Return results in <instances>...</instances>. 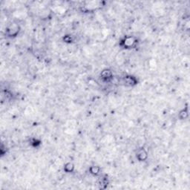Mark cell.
I'll return each mask as SVG.
<instances>
[{
  "label": "cell",
  "mask_w": 190,
  "mask_h": 190,
  "mask_svg": "<svg viewBox=\"0 0 190 190\" xmlns=\"http://www.w3.org/2000/svg\"><path fill=\"white\" fill-rule=\"evenodd\" d=\"M137 39L132 36H127L120 41V45L123 49H132L137 45Z\"/></svg>",
  "instance_id": "cell-1"
},
{
  "label": "cell",
  "mask_w": 190,
  "mask_h": 190,
  "mask_svg": "<svg viewBox=\"0 0 190 190\" xmlns=\"http://www.w3.org/2000/svg\"><path fill=\"white\" fill-rule=\"evenodd\" d=\"M123 83L128 87H134L138 83V80L132 75H125L122 79Z\"/></svg>",
  "instance_id": "cell-2"
},
{
  "label": "cell",
  "mask_w": 190,
  "mask_h": 190,
  "mask_svg": "<svg viewBox=\"0 0 190 190\" xmlns=\"http://www.w3.org/2000/svg\"><path fill=\"white\" fill-rule=\"evenodd\" d=\"M20 30V28L18 25L13 24L11 25L8 28L6 29V33L10 37H15L18 35Z\"/></svg>",
  "instance_id": "cell-3"
},
{
  "label": "cell",
  "mask_w": 190,
  "mask_h": 190,
  "mask_svg": "<svg viewBox=\"0 0 190 190\" xmlns=\"http://www.w3.org/2000/svg\"><path fill=\"white\" fill-rule=\"evenodd\" d=\"M100 78L103 82H110L113 79V73L109 68L103 70L100 73Z\"/></svg>",
  "instance_id": "cell-4"
},
{
  "label": "cell",
  "mask_w": 190,
  "mask_h": 190,
  "mask_svg": "<svg viewBox=\"0 0 190 190\" xmlns=\"http://www.w3.org/2000/svg\"><path fill=\"white\" fill-rule=\"evenodd\" d=\"M136 157L139 161H146L148 158V152L144 148H140L137 150Z\"/></svg>",
  "instance_id": "cell-5"
},
{
  "label": "cell",
  "mask_w": 190,
  "mask_h": 190,
  "mask_svg": "<svg viewBox=\"0 0 190 190\" xmlns=\"http://www.w3.org/2000/svg\"><path fill=\"white\" fill-rule=\"evenodd\" d=\"M109 179L106 176L105 177H101V178H100L98 181V185L100 189H105L108 187V185H109Z\"/></svg>",
  "instance_id": "cell-6"
},
{
  "label": "cell",
  "mask_w": 190,
  "mask_h": 190,
  "mask_svg": "<svg viewBox=\"0 0 190 190\" xmlns=\"http://www.w3.org/2000/svg\"><path fill=\"white\" fill-rule=\"evenodd\" d=\"M100 168L98 166H91L89 168V172L94 176H97L100 173Z\"/></svg>",
  "instance_id": "cell-7"
},
{
  "label": "cell",
  "mask_w": 190,
  "mask_h": 190,
  "mask_svg": "<svg viewBox=\"0 0 190 190\" xmlns=\"http://www.w3.org/2000/svg\"><path fill=\"white\" fill-rule=\"evenodd\" d=\"M179 117L181 120H185L188 117L189 113H188V108L186 107L185 109H182L179 113Z\"/></svg>",
  "instance_id": "cell-8"
},
{
  "label": "cell",
  "mask_w": 190,
  "mask_h": 190,
  "mask_svg": "<svg viewBox=\"0 0 190 190\" xmlns=\"http://www.w3.org/2000/svg\"><path fill=\"white\" fill-rule=\"evenodd\" d=\"M64 170L67 173H71L74 170V165L72 163H67L64 166Z\"/></svg>",
  "instance_id": "cell-9"
},
{
  "label": "cell",
  "mask_w": 190,
  "mask_h": 190,
  "mask_svg": "<svg viewBox=\"0 0 190 190\" xmlns=\"http://www.w3.org/2000/svg\"><path fill=\"white\" fill-rule=\"evenodd\" d=\"M63 41L66 43H71L73 42V39L69 35H65L63 37Z\"/></svg>",
  "instance_id": "cell-10"
},
{
  "label": "cell",
  "mask_w": 190,
  "mask_h": 190,
  "mask_svg": "<svg viewBox=\"0 0 190 190\" xmlns=\"http://www.w3.org/2000/svg\"><path fill=\"white\" fill-rule=\"evenodd\" d=\"M30 144H32V146L34 147H37L38 146H39L41 144V142L39 140H38L37 139H33L30 142Z\"/></svg>",
  "instance_id": "cell-11"
}]
</instances>
